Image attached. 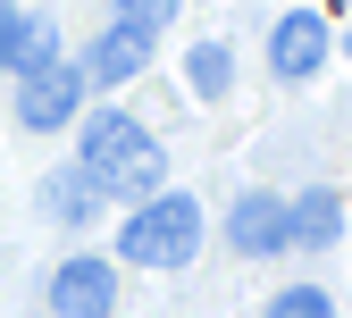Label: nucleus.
Listing matches in <instances>:
<instances>
[{
	"instance_id": "obj_9",
	"label": "nucleus",
	"mask_w": 352,
	"mask_h": 318,
	"mask_svg": "<svg viewBox=\"0 0 352 318\" xmlns=\"http://www.w3.org/2000/svg\"><path fill=\"white\" fill-rule=\"evenodd\" d=\"M101 209V185H93V176H51V218H67V226H84V218H93Z\"/></svg>"
},
{
	"instance_id": "obj_12",
	"label": "nucleus",
	"mask_w": 352,
	"mask_h": 318,
	"mask_svg": "<svg viewBox=\"0 0 352 318\" xmlns=\"http://www.w3.org/2000/svg\"><path fill=\"white\" fill-rule=\"evenodd\" d=\"M269 318H336V302H327L319 285H285V293L269 302Z\"/></svg>"
},
{
	"instance_id": "obj_8",
	"label": "nucleus",
	"mask_w": 352,
	"mask_h": 318,
	"mask_svg": "<svg viewBox=\"0 0 352 318\" xmlns=\"http://www.w3.org/2000/svg\"><path fill=\"white\" fill-rule=\"evenodd\" d=\"M344 235V193H302L285 201V243H336Z\"/></svg>"
},
{
	"instance_id": "obj_5",
	"label": "nucleus",
	"mask_w": 352,
	"mask_h": 318,
	"mask_svg": "<svg viewBox=\"0 0 352 318\" xmlns=\"http://www.w3.org/2000/svg\"><path fill=\"white\" fill-rule=\"evenodd\" d=\"M143 59H151V25H109L93 51H84V84H126V76H143Z\"/></svg>"
},
{
	"instance_id": "obj_10",
	"label": "nucleus",
	"mask_w": 352,
	"mask_h": 318,
	"mask_svg": "<svg viewBox=\"0 0 352 318\" xmlns=\"http://www.w3.org/2000/svg\"><path fill=\"white\" fill-rule=\"evenodd\" d=\"M51 59H59V34L42 25V17H17V42H9V67H25V76H34V67H51Z\"/></svg>"
},
{
	"instance_id": "obj_1",
	"label": "nucleus",
	"mask_w": 352,
	"mask_h": 318,
	"mask_svg": "<svg viewBox=\"0 0 352 318\" xmlns=\"http://www.w3.org/2000/svg\"><path fill=\"white\" fill-rule=\"evenodd\" d=\"M84 176L101 193H160V143L126 109H101L84 126Z\"/></svg>"
},
{
	"instance_id": "obj_4",
	"label": "nucleus",
	"mask_w": 352,
	"mask_h": 318,
	"mask_svg": "<svg viewBox=\"0 0 352 318\" xmlns=\"http://www.w3.org/2000/svg\"><path fill=\"white\" fill-rule=\"evenodd\" d=\"M109 302H118L109 260H67L59 277H51V310L59 318H109Z\"/></svg>"
},
{
	"instance_id": "obj_14",
	"label": "nucleus",
	"mask_w": 352,
	"mask_h": 318,
	"mask_svg": "<svg viewBox=\"0 0 352 318\" xmlns=\"http://www.w3.org/2000/svg\"><path fill=\"white\" fill-rule=\"evenodd\" d=\"M9 42H17V9H0V67H9Z\"/></svg>"
},
{
	"instance_id": "obj_3",
	"label": "nucleus",
	"mask_w": 352,
	"mask_h": 318,
	"mask_svg": "<svg viewBox=\"0 0 352 318\" xmlns=\"http://www.w3.org/2000/svg\"><path fill=\"white\" fill-rule=\"evenodd\" d=\"M76 101H84V67H34L25 76V93H17V117H25V134H51V126H67L76 117Z\"/></svg>"
},
{
	"instance_id": "obj_13",
	"label": "nucleus",
	"mask_w": 352,
	"mask_h": 318,
	"mask_svg": "<svg viewBox=\"0 0 352 318\" xmlns=\"http://www.w3.org/2000/svg\"><path fill=\"white\" fill-rule=\"evenodd\" d=\"M168 9H176V0H118V17H126V25H151V34H160Z\"/></svg>"
},
{
	"instance_id": "obj_15",
	"label": "nucleus",
	"mask_w": 352,
	"mask_h": 318,
	"mask_svg": "<svg viewBox=\"0 0 352 318\" xmlns=\"http://www.w3.org/2000/svg\"><path fill=\"white\" fill-rule=\"evenodd\" d=\"M344 51H352V42H344Z\"/></svg>"
},
{
	"instance_id": "obj_11",
	"label": "nucleus",
	"mask_w": 352,
	"mask_h": 318,
	"mask_svg": "<svg viewBox=\"0 0 352 318\" xmlns=\"http://www.w3.org/2000/svg\"><path fill=\"white\" fill-rule=\"evenodd\" d=\"M185 76H193V93H201V101H218V93H227V84H235V59L218 51V42H201V51L185 59Z\"/></svg>"
},
{
	"instance_id": "obj_2",
	"label": "nucleus",
	"mask_w": 352,
	"mask_h": 318,
	"mask_svg": "<svg viewBox=\"0 0 352 318\" xmlns=\"http://www.w3.org/2000/svg\"><path fill=\"white\" fill-rule=\"evenodd\" d=\"M135 268H185L193 251H201V209L185 201V193H168V201H151V209H135L126 218V243H118Z\"/></svg>"
},
{
	"instance_id": "obj_16",
	"label": "nucleus",
	"mask_w": 352,
	"mask_h": 318,
	"mask_svg": "<svg viewBox=\"0 0 352 318\" xmlns=\"http://www.w3.org/2000/svg\"><path fill=\"white\" fill-rule=\"evenodd\" d=\"M344 9H352V0H344Z\"/></svg>"
},
{
	"instance_id": "obj_7",
	"label": "nucleus",
	"mask_w": 352,
	"mask_h": 318,
	"mask_svg": "<svg viewBox=\"0 0 352 318\" xmlns=\"http://www.w3.org/2000/svg\"><path fill=\"white\" fill-rule=\"evenodd\" d=\"M227 243H235L243 260H269V251H285V201H269V193H243V201H235V218H227Z\"/></svg>"
},
{
	"instance_id": "obj_6",
	"label": "nucleus",
	"mask_w": 352,
	"mask_h": 318,
	"mask_svg": "<svg viewBox=\"0 0 352 318\" xmlns=\"http://www.w3.org/2000/svg\"><path fill=\"white\" fill-rule=\"evenodd\" d=\"M319 59H327V25H319L311 9H294V17L269 34V67H277L285 84H302V76H319Z\"/></svg>"
}]
</instances>
